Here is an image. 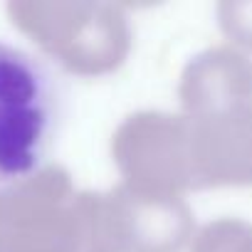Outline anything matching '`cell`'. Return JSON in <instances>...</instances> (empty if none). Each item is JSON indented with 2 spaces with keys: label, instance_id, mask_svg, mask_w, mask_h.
Here are the masks:
<instances>
[{
  "label": "cell",
  "instance_id": "obj_8",
  "mask_svg": "<svg viewBox=\"0 0 252 252\" xmlns=\"http://www.w3.org/2000/svg\"><path fill=\"white\" fill-rule=\"evenodd\" d=\"M190 252H252V222L240 218H218L195 230Z\"/></svg>",
  "mask_w": 252,
  "mask_h": 252
},
{
  "label": "cell",
  "instance_id": "obj_9",
  "mask_svg": "<svg viewBox=\"0 0 252 252\" xmlns=\"http://www.w3.org/2000/svg\"><path fill=\"white\" fill-rule=\"evenodd\" d=\"M218 20L227 37V45L252 52V3H222L218 5Z\"/></svg>",
  "mask_w": 252,
  "mask_h": 252
},
{
  "label": "cell",
  "instance_id": "obj_6",
  "mask_svg": "<svg viewBox=\"0 0 252 252\" xmlns=\"http://www.w3.org/2000/svg\"><path fill=\"white\" fill-rule=\"evenodd\" d=\"M186 121L195 188L252 186V106Z\"/></svg>",
  "mask_w": 252,
  "mask_h": 252
},
{
  "label": "cell",
  "instance_id": "obj_4",
  "mask_svg": "<svg viewBox=\"0 0 252 252\" xmlns=\"http://www.w3.org/2000/svg\"><path fill=\"white\" fill-rule=\"evenodd\" d=\"M121 186L144 195L183 198L195 190L188 151V121L171 111L129 114L111 136Z\"/></svg>",
  "mask_w": 252,
  "mask_h": 252
},
{
  "label": "cell",
  "instance_id": "obj_7",
  "mask_svg": "<svg viewBox=\"0 0 252 252\" xmlns=\"http://www.w3.org/2000/svg\"><path fill=\"white\" fill-rule=\"evenodd\" d=\"M181 114L205 116L252 106V60L232 45L198 52L183 69L178 84Z\"/></svg>",
  "mask_w": 252,
  "mask_h": 252
},
{
  "label": "cell",
  "instance_id": "obj_1",
  "mask_svg": "<svg viewBox=\"0 0 252 252\" xmlns=\"http://www.w3.org/2000/svg\"><path fill=\"white\" fill-rule=\"evenodd\" d=\"M10 23L72 74L101 77L131 52V23L111 3H10Z\"/></svg>",
  "mask_w": 252,
  "mask_h": 252
},
{
  "label": "cell",
  "instance_id": "obj_2",
  "mask_svg": "<svg viewBox=\"0 0 252 252\" xmlns=\"http://www.w3.org/2000/svg\"><path fill=\"white\" fill-rule=\"evenodd\" d=\"M57 119L60 94L50 69L25 50L0 42V188L47 166Z\"/></svg>",
  "mask_w": 252,
  "mask_h": 252
},
{
  "label": "cell",
  "instance_id": "obj_3",
  "mask_svg": "<svg viewBox=\"0 0 252 252\" xmlns=\"http://www.w3.org/2000/svg\"><path fill=\"white\" fill-rule=\"evenodd\" d=\"M89 190L62 166L0 188V252H87Z\"/></svg>",
  "mask_w": 252,
  "mask_h": 252
},
{
  "label": "cell",
  "instance_id": "obj_5",
  "mask_svg": "<svg viewBox=\"0 0 252 252\" xmlns=\"http://www.w3.org/2000/svg\"><path fill=\"white\" fill-rule=\"evenodd\" d=\"M193 235L186 198L144 195L121 183L94 190V252H181Z\"/></svg>",
  "mask_w": 252,
  "mask_h": 252
}]
</instances>
